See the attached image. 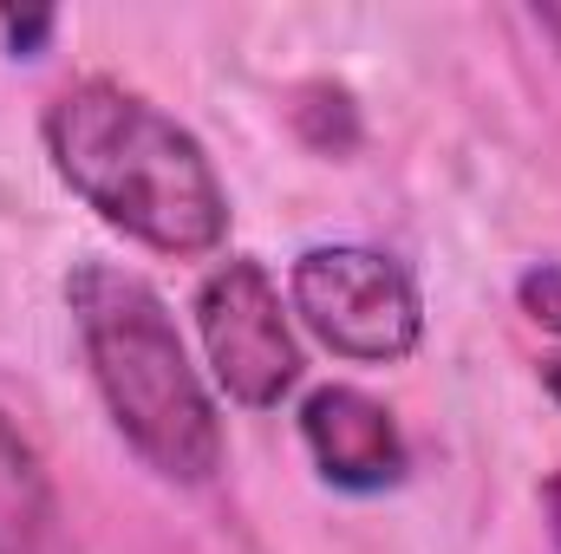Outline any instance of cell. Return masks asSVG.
<instances>
[{
  "instance_id": "6da1fadb",
  "label": "cell",
  "mask_w": 561,
  "mask_h": 554,
  "mask_svg": "<svg viewBox=\"0 0 561 554\" xmlns=\"http://www.w3.org/2000/svg\"><path fill=\"white\" fill-rule=\"evenodd\" d=\"M46 157L112 229L157 255H209L229 229V196L203 143L118 79H79L46 105Z\"/></svg>"
},
{
  "instance_id": "7a4b0ae2",
  "label": "cell",
  "mask_w": 561,
  "mask_h": 554,
  "mask_svg": "<svg viewBox=\"0 0 561 554\" xmlns=\"http://www.w3.org/2000/svg\"><path fill=\"white\" fill-rule=\"evenodd\" d=\"M66 300L99 399L125 430V443L170 483H209L222 463V424L157 287L112 262H79L66 280Z\"/></svg>"
},
{
  "instance_id": "3957f363",
  "label": "cell",
  "mask_w": 561,
  "mask_h": 554,
  "mask_svg": "<svg viewBox=\"0 0 561 554\" xmlns=\"http://www.w3.org/2000/svg\"><path fill=\"white\" fill-rule=\"evenodd\" d=\"M294 313L346 359L366 366H392L419 346L424 307L412 275L359 242H333V249H307L294 262Z\"/></svg>"
},
{
  "instance_id": "277c9868",
  "label": "cell",
  "mask_w": 561,
  "mask_h": 554,
  "mask_svg": "<svg viewBox=\"0 0 561 554\" xmlns=\"http://www.w3.org/2000/svg\"><path fill=\"white\" fill-rule=\"evenodd\" d=\"M196 326H203V353L216 366V385L236 405H280V392H294L300 379V346L294 326L280 313V287L268 280L262 262L236 255L196 287Z\"/></svg>"
},
{
  "instance_id": "5b68a950",
  "label": "cell",
  "mask_w": 561,
  "mask_h": 554,
  "mask_svg": "<svg viewBox=\"0 0 561 554\" xmlns=\"http://www.w3.org/2000/svg\"><path fill=\"white\" fill-rule=\"evenodd\" d=\"M300 437H307L320 476L340 489H386L405 476V437H399L392 412L353 385H320L300 405Z\"/></svg>"
},
{
  "instance_id": "8992f818",
  "label": "cell",
  "mask_w": 561,
  "mask_h": 554,
  "mask_svg": "<svg viewBox=\"0 0 561 554\" xmlns=\"http://www.w3.org/2000/svg\"><path fill=\"white\" fill-rule=\"evenodd\" d=\"M0 554H66L53 483L33 457V443L0 412Z\"/></svg>"
},
{
  "instance_id": "52a82bcc",
  "label": "cell",
  "mask_w": 561,
  "mask_h": 554,
  "mask_svg": "<svg viewBox=\"0 0 561 554\" xmlns=\"http://www.w3.org/2000/svg\"><path fill=\"white\" fill-rule=\"evenodd\" d=\"M516 300H523V313H529L536 326L561 333V268L556 262H542V268H529V275L516 280Z\"/></svg>"
},
{
  "instance_id": "ba28073f",
  "label": "cell",
  "mask_w": 561,
  "mask_h": 554,
  "mask_svg": "<svg viewBox=\"0 0 561 554\" xmlns=\"http://www.w3.org/2000/svg\"><path fill=\"white\" fill-rule=\"evenodd\" d=\"M46 26H53V13H26V20H20V13H7V39H13V46L46 39Z\"/></svg>"
},
{
  "instance_id": "9c48e42d",
  "label": "cell",
  "mask_w": 561,
  "mask_h": 554,
  "mask_svg": "<svg viewBox=\"0 0 561 554\" xmlns=\"http://www.w3.org/2000/svg\"><path fill=\"white\" fill-rule=\"evenodd\" d=\"M542 509H549V535H556V549H561V476H549V489H542Z\"/></svg>"
},
{
  "instance_id": "30bf717a",
  "label": "cell",
  "mask_w": 561,
  "mask_h": 554,
  "mask_svg": "<svg viewBox=\"0 0 561 554\" xmlns=\"http://www.w3.org/2000/svg\"><path fill=\"white\" fill-rule=\"evenodd\" d=\"M549 392H556V405H561V359L549 366Z\"/></svg>"
}]
</instances>
